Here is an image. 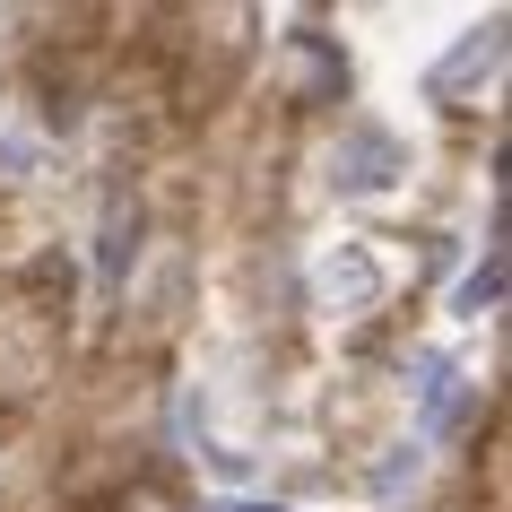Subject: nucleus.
I'll list each match as a JSON object with an SVG mask.
<instances>
[{
  "mask_svg": "<svg viewBox=\"0 0 512 512\" xmlns=\"http://www.w3.org/2000/svg\"><path fill=\"white\" fill-rule=\"evenodd\" d=\"M35 174H44V148H35V139H18L9 122H0V183H35Z\"/></svg>",
  "mask_w": 512,
  "mask_h": 512,
  "instance_id": "obj_7",
  "label": "nucleus"
},
{
  "mask_svg": "<svg viewBox=\"0 0 512 512\" xmlns=\"http://www.w3.org/2000/svg\"><path fill=\"white\" fill-rule=\"evenodd\" d=\"M304 287H313V313H330V322H365V313L382 304V287H391V278H382L374 243H330L322 261H313V278H304Z\"/></svg>",
  "mask_w": 512,
  "mask_h": 512,
  "instance_id": "obj_1",
  "label": "nucleus"
},
{
  "mask_svg": "<svg viewBox=\"0 0 512 512\" xmlns=\"http://www.w3.org/2000/svg\"><path fill=\"white\" fill-rule=\"evenodd\" d=\"M504 18H486V27H469V35H460V44H452V53H443V61H434V70H426V96H434V105H478V96H486V87H495V79H504V53H512V44H504Z\"/></svg>",
  "mask_w": 512,
  "mask_h": 512,
  "instance_id": "obj_2",
  "label": "nucleus"
},
{
  "mask_svg": "<svg viewBox=\"0 0 512 512\" xmlns=\"http://www.w3.org/2000/svg\"><path fill=\"white\" fill-rule=\"evenodd\" d=\"M460 365H443V356H417V417H426V434H452L460 426Z\"/></svg>",
  "mask_w": 512,
  "mask_h": 512,
  "instance_id": "obj_5",
  "label": "nucleus"
},
{
  "mask_svg": "<svg viewBox=\"0 0 512 512\" xmlns=\"http://www.w3.org/2000/svg\"><path fill=\"white\" fill-rule=\"evenodd\" d=\"M400 174H408V148L382 131V122H348L339 148H330V183L339 191H391Z\"/></svg>",
  "mask_w": 512,
  "mask_h": 512,
  "instance_id": "obj_3",
  "label": "nucleus"
},
{
  "mask_svg": "<svg viewBox=\"0 0 512 512\" xmlns=\"http://www.w3.org/2000/svg\"><path fill=\"white\" fill-rule=\"evenodd\" d=\"M217 512H287V504H217Z\"/></svg>",
  "mask_w": 512,
  "mask_h": 512,
  "instance_id": "obj_8",
  "label": "nucleus"
},
{
  "mask_svg": "<svg viewBox=\"0 0 512 512\" xmlns=\"http://www.w3.org/2000/svg\"><path fill=\"white\" fill-rule=\"evenodd\" d=\"M495 304H504V235L486 243V261L469 278H460V296H452V313H469V322H478V313H495Z\"/></svg>",
  "mask_w": 512,
  "mask_h": 512,
  "instance_id": "obj_6",
  "label": "nucleus"
},
{
  "mask_svg": "<svg viewBox=\"0 0 512 512\" xmlns=\"http://www.w3.org/2000/svg\"><path fill=\"white\" fill-rule=\"evenodd\" d=\"M278 79H287V96L296 105H339L348 96V61H339V44L313 27H296L287 44H278Z\"/></svg>",
  "mask_w": 512,
  "mask_h": 512,
  "instance_id": "obj_4",
  "label": "nucleus"
}]
</instances>
